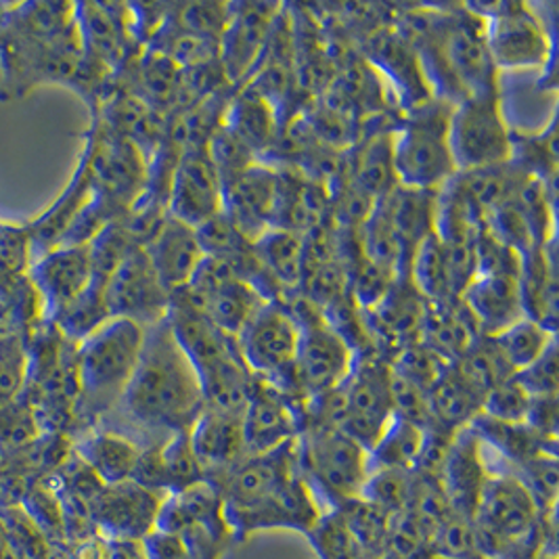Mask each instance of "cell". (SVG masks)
<instances>
[{
    "label": "cell",
    "instance_id": "obj_1",
    "mask_svg": "<svg viewBox=\"0 0 559 559\" xmlns=\"http://www.w3.org/2000/svg\"><path fill=\"white\" fill-rule=\"evenodd\" d=\"M200 378L178 346L166 319L145 328V342L139 365L128 382L118 415L136 432H187L204 411Z\"/></svg>",
    "mask_w": 559,
    "mask_h": 559
},
{
    "label": "cell",
    "instance_id": "obj_2",
    "mask_svg": "<svg viewBox=\"0 0 559 559\" xmlns=\"http://www.w3.org/2000/svg\"><path fill=\"white\" fill-rule=\"evenodd\" d=\"M166 321L189 356L207 408L243 413L254 376L237 348V337L218 330L182 292L170 296Z\"/></svg>",
    "mask_w": 559,
    "mask_h": 559
},
{
    "label": "cell",
    "instance_id": "obj_3",
    "mask_svg": "<svg viewBox=\"0 0 559 559\" xmlns=\"http://www.w3.org/2000/svg\"><path fill=\"white\" fill-rule=\"evenodd\" d=\"M143 342V325L128 319H109L102 330L78 344L80 399L72 440L95 428L107 413L118 407L139 365Z\"/></svg>",
    "mask_w": 559,
    "mask_h": 559
},
{
    "label": "cell",
    "instance_id": "obj_4",
    "mask_svg": "<svg viewBox=\"0 0 559 559\" xmlns=\"http://www.w3.org/2000/svg\"><path fill=\"white\" fill-rule=\"evenodd\" d=\"M453 103L430 99L405 114L394 128L392 157L401 187L440 191L457 175L449 143Z\"/></svg>",
    "mask_w": 559,
    "mask_h": 559
},
{
    "label": "cell",
    "instance_id": "obj_5",
    "mask_svg": "<svg viewBox=\"0 0 559 559\" xmlns=\"http://www.w3.org/2000/svg\"><path fill=\"white\" fill-rule=\"evenodd\" d=\"M298 472L323 511L360 497L369 451L337 428H306L296 440Z\"/></svg>",
    "mask_w": 559,
    "mask_h": 559
},
{
    "label": "cell",
    "instance_id": "obj_6",
    "mask_svg": "<svg viewBox=\"0 0 559 559\" xmlns=\"http://www.w3.org/2000/svg\"><path fill=\"white\" fill-rule=\"evenodd\" d=\"M486 22V40L499 74L503 70H549L556 66V27L547 26L534 4H476Z\"/></svg>",
    "mask_w": 559,
    "mask_h": 559
},
{
    "label": "cell",
    "instance_id": "obj_7",
    "mask_svg": "<svg viewBox=\"0 0 559 559\" xmlns=\"http://www.w3.org/2000/svg\"><path fill=\"white\" fill-rule=\"evenodd\" d=\"M511 130L503 114L501 93L455 103L449 120V143L457 173L508 164Z\"/></svg>",
    "mask_w": 559,
    "mask_h": 559
},
{
    "label": "cell",
    "instance_id": "obj_8",
    "mask_svg": "<svg viewBox=\"0 0 559 559\" xmlns=\"http://www.w3.org/2000/svg\"><path fill=\"white\" fill-rule=\"evenodd\" d=\"M302 330L289 310L280 302H264L252 321L237 335V348L250 373L277 385L292 399L298 396L292 383V367Z\"/></svg>",
    "mask_w": 559,
    "mask_h": 559
},
{
    "label": "cell",
    "instance_id": "obj_9",
    "mask_svg": "<svg viewBox=\"0 0 559 559\" xmlns=\"http://www.w3.org/2000/svg\"><path fill=\"white\" fill-rule=\"evenodd\" d=\"M91 191L118 218L147 189V157L134 143L91 124L84 132Z\"/></svg>",
    "mask_w": 559,
    "mask_h": 559
},
{
    "label": "cell",
    "instance_id": "obj_10",
    "mask_svg": "<svg viewBox=\"0 0 559 559\" xmlns=\"http://www.w3.org/2000/svg\"><path fill=\"white\" fill-rule=\"evenodd\" d=\"M340 413L335 428L367 451L392 421L390 362L380 356H356L350 376L337 388Z\"/></svg>",
    "mask_w": 559,
    "mask_h": 559
},
{
    "label": "cell",
    "instance_id": "obj_11",
    "mask_svg": "<svg viewBox=\"0 0 559 559\" xmlns=\"http://www.w3.org/2000/svg\"><path fill=\"white\" fill-rule=\"evenodd\" d=\"M280 2H233L229 22L218 40V66L233 91L254 76L277 26Z\"/></svg>",
    "mask_w": 559,
    "mask_h": 559
},
{
    "label": "cell",
    "instance_id": "obj_12",
    "mask_svg": "<svg viewBox=\"0 0 559 559\" xmlns=\"http://www.w3.org/2000/svg\"><path fill=\"white\" fill-rule=\"evenodd\" d=\"M105 302L111 319H128L143 328L166 319L170 294L162 285L143 248L132 250L107 277Z\"/></svg>",
    "mask_w": 559,
    "mask_h": 559
},
{
    "label": "cell",
    "instance_id": "obj_13",
    "mask_svg": "<svg viewBox=\"0 0 559 559\" xmlns=\"http://www.w3.org/2000/svg\"><path fill=\"white\" fill-rule=\"evenodd\" d=\"M355 362V350L337 331L331 330L328 321L308 325L300 335L292 367L294 390L305 401L331 392L350 376Z\"/></svg>",
    "mask_w": 559,
    "mask_h": 559
},
{
    "label": "cell",
    "instance_id": "obj_14",
    "mask_svg": "<svg viewBox=\"0 0 559 559\" xmlns=\"http://www.w3.org/2000/svg\"><path fill=\"white\" fill-rule=\"evenodd\" d=\"M223 178L205 147H193L178 155L168 187V216L191 229H200L223 214Z\"/></svg>",
    "mask_w": 559,
    "mask_h": 559
},
{
    "label": "cell",
    "instance_id": "obj_15",
    "mask_svg": "<svg viewBox=\"0 0 559 559\" xmlns=\"http://www.w3.org/2000/svg\"><path fill=\"white\" fill-rule=\"evenodd\" d=\"M358 47L360 57L392 86V97L403 114L433 99L419 55L392 24L358 40Z\"/></svg>",
    "mask_w": 559,
    "mask_h": 559
},
{
    "label": "cell",
    "instance_id": "obj_16",
    "mask_svg": "<svg viewBox=\"0 0 559 559\" xmlns=\"http://www.w3.org/2000/svg\"><path fill=\"white\" fill-rule=\"evenodd\" d=\"M305 401L292 399L277 385L254 378L246 408L241 413L248 455H262L296 440L302 428Z\"/></svg>",
    "mask_w": 559,
    "mask_h": 559
},
{
    "label": "cell",
    "instance_id": "obj_17",
    "mask_svg": "<svg viewBox=\"0 0 559 559\" xmlns=\"http://www.w3.org/2000/svg\"><path fill=\"white\" fill-rule=\"evenodd\" d=\"M76 26L84 52L102 61L114 74L143 51L134 34L130 4L78 2Z\"/></svg>",
    "mask_w": 559,
    "mask_h": 559
},
{
    "label": "cell",
    "instance_id": "obj_18",
    "mask_svg": "<svg viewBox=\"0 0 559 559\" xmlns=\"http://www.w3.org/2000/svg\"><path fill=\"white\" fill-rule=\"evenodd\" d=\"M164 499V495L132 480L103 486L88 511L91 524H95L107 540H143L155 531Z\"/></svg>",
    "mask_w": 559,
    "mask_h": 559
},
{
    "label": "cell",
    "instance_id": "obj_19",
    "mask_svg": "<svg viewBox=\"0 0 559 559\" xmlns=\"http://www.w3.org/2000/svg\"><path fill=\"white\" fill-rule=\"evenodd\" d=\"M277 189V168L266 162H255L239 177L225 182L223 214L235 229L254 243L260 235L275 225Z\"/></svg>",
    "mask_w": 559,
    "mask_h": 559
},
{
    "label": "cell",
    "instance_id": "obj_20",
    "mask_svg": "<svg viewBox=\"0 0 559 559\" xmlns=\"http://www.w3.org/2000/svg\"><path fill=\"white\" fill-rule=\"evenodd\" d=\"M27 280L45 302L47 319L76 300L93 281L88 246H57L32 260Z\"/></svg>",
    "mask_w": 559,
    "mask_h": 559
},
{
    "label": "cell",
    "instance_id": "obj_21",
    "mask_svg": "<svg viewBox=\"0 0 559 559\" xmlns=\"http://www.w3.org/2000/svg\"><path fill=\"white\" fill-rule=\"evenodd\" d=\"M488 476L490 467L484 455L483 442L469 428L459 430L438 474V483L451 511L474 520Z\"/></svg>",
    "mask_w": 559,
    "mask_h": 559
},
{
    "label": "cell",
    "instance_id": "obj_22",
    "mask_svg": "<svg viewBox=\"0 0 559 559\" xmlns=\"http://www.w3.org/2000/svg\"><path fill=\"white\" fill-rule=\"evenodd\" d=\"M189 440L207 483L221 480L248 455L241 413L204 407L189 428Z\"/></svg>",
    "mask_w": 559,
    "mask_h": 559
},
{
    "label": "cell",
    "instance_id": "obj_23",
    "mask_svg": "<svg viewBox=\"0 0 559 559\" xmlns=\"http://www.w3.org/2000/svg\"><path fill=\"white\" fill-rule=\"evenodd\" d=\"M558 239L522 255L518 275L524 317L558 333Z\"/></svg>",
    "mask_w": 559,
    "mask_h": 559
},
{
    "label": "cell",
    "instance_id": "obj_24",
    "mask_svg": "<svg viewBox=\"0 0 559 559\" xmlns=\"http://www.w3.org/2000/svg\"><path fill=\"white\" fill-rule=\"evenodd\" d=\"M145 252L170 296L187 287L205 255L195 229L178 223L173 216L166 218Z\"/></svg>",
    "mask_w": 559,
    "mask_h": 559
},
{
    "label": "cell",
    "instance_id": "obj_25",
    "mask_svg": "<svg viewBox=\"0 0 559 559\" xmlns=\"http://www.w3.org/2000/svg\"><path fill=\"white\" fill-rule=\"evenodd\" d=\"M72 451L105 486H111L132 480L143 444L127 433L95 426L78 433L72 440Z\"/></svg>",
    "mask_w": 559,
    "mask_h": 559
},
{
    "label": "cell",
    "instance_id": "obj_26",
    "mask_svg": "<svg viewBox=\"0 0 559 559\" xmlns=\"http://www.w3.org/2000/svg\"><path fill=\"white\" fill-rule=\"evenodd\" d=\"M459 300L467 308L483 335H495L524 317L515 277L476 275L461 292Z\"/></svg>",
    "mask_w": 559,
    "mask_h": 559
},
{
    "label": "cell",
    "instance_id": "obj_27",
    "mask_svg": "<svg viewBox=\"0 0 559 559\" xmlns=\"http://www.w3.org/2000/svg\"><path fill=\"white\" fill-rule=\"evenodd\" d=\"M91 193L93 191H91L88 155L82 150L76 170L70 178V182L66 185V189L59 193V198L40 216H36L34 221H27L34 258L47 254L52 248L61 246L66 233L76 221L80 210L88 204Z\"/></svg>",
    "mask_w": 559,
    "mask_h": 559
},
{
    "label": "cell",
    "instance_id": "obj_28",
    "mask_svg": "<svg viewBox=\"0 0 559 559\" xmlns=\"http://www.w3.org/2000/svg\"><path fill=\"white\" fill-rule=\"evenodd\" d=\"M223 127L233 132L248 150H252L262 162L280 136L281 116L273 103L252 88L241 86L227 102Z\"/></svg>",
    "mask_w": 559,
    "mask_h": 559
},
{
    "label": "cell",
    "instance_id": "obj_29",
    "mask_svg": "<svg viewBox=\"0 0 559 559\" xmlns=\"http://www.w3.org/2000/svg\"><path fill=\"white\" fill-rule=\"evenodd\" d=\"M478 335L483 333L459 298L436 305L428 302L419 342L447 362L459 360Z\"/></svg>",
    "mask_w": 559,
    "mask_h": 559
},
{
    "label": "cell",
    "instance_id": "obj_30",
    "mask_svg": "<svg viewBox=\"0 0 559 559\" xmlns=\"http://www.w3.org/2000/svg\"><path fill=\"white\" fill-rule=\"evenodd\" d=\"M436 204L438 191H419L401 185L390 195H385L382 202H378L390 227L401 239L408 262L417 246L433 233Z\"/></svg>",
    "mask_w": 559,
    "mask_h": 559
},
{
    "label": "cell",
    "instance_id": "obj_31",
    "mask_svg": "<svg viewBox=\"0 0 559 559\" xmlns=\"http://www.w3.org/2000/svg\"><path fill=\"white\" fill-rule=\"evenodd\" d=\"M432 426L447 432L467 428L483 411L484 394L451 362L428 392Z\"/></svg>",
    "mask_w": 559,
    "mask_h": 559
},
{
    "label": "cell",
    "instance_id": "obj_32",
    "mask_svg": "<svg viewBox=\"0 0 559 559\" xmlns=\"http://www.w3.org/2000/svg\"><path fill=\"white\" fill-rule=\"evenodd\" d=\"M509 164L524 177L558 185V111L551 114L549 124L538 132L511 130Z\"/></svg>",
    "mask_w": 559,
    "mask_h": 559
},
{
    "label": "cell",
    "instance_id": "obj_33",
    "mask_svg": "<svg viewBox=\"0 0 559 559\" xmlns=\"http://www.w3.org/2000/svg\"><path fill=\"white\" fill-rule=\"evenodd\" d=\"M264 302L269 300L262 298V294L250 281L233 280L212 296H207L204 302L193 305L198 306L218 330L225 331L230 337H237Z\"/></svg>",
    "mask_w": 559,
    "mask_h": 559
},
{
    "label": "cell",
    "instance_id": "obj_34",
    "mask_svg": "<svg viewBox=\"0 0 559 559\" xmlns=\"http://www.w3.org/2000/svg\"><path fill=\"white\" fill-rule=\"evenodd\" d=\"M426 442V428L392 417L378 442L369 449V469L415 472Z\"/></svg>",
    "mask_w": 559,
    "mask_h": 559
},
{
    "label": "cell",
    "instance_id": "obj_35",
    "mask_svg": "<svg viewBox=\"0 0 559 559\" xmlns=\"http://www.w3.org/2000/svg\"><path fill=\"white\" fill-rule=\"evenodd\" d=\"M407 277L413 287L430 302H444L451 298H457L451 287V277H449V266L444 258V248L440 239L432 233L426 237L417 250L411 255L408 262Z\"/></svg>",
    "mask_w": 559,
    "mask_h": 559
},
{
    "label": "cell",
    "instance_id": "obj_36",
    "mask_svg": "<svg viewBox=\"0 0 559 559\" xmlns=\"http://www.w3.org/2000/svg\"><path fill=\"white\" fill-rule=\"evenodd\" d=\"M109 319L111 314L105 302V281L93 277L91 285L78 296L76 300L63 306L49 321L55 323V328L61 331L70 342L80 344L95 331L102 330Z\"/></svg>",
    "mask_w": 559,
    "mask_h": 559
},
{
    "label": "cell",
    "instance_id": "obj_37",
    "mask_svg": "<svg viewBox=\"0 0 559 559\" xmlns=\"http://www.w3.org/2000/svg\"><path fill=\"white\" fill-rule=\"evenodd\" d=\"M453 365L483 394L515 376L513 367L490 335H478L474 344Z\"/></svg>",
    "mask_w": 559,
    "mask_h": 559
},
{
    "label": "cell",
    "instance_id": "obj_38",
    "mask_svg": "<svg viewBox=\"0 0 559 559\" xmlns=\"http://www.w3.org/2000/svg\"><path fill=\"white\" fill-rule=\"evenodd\" d=\"M515 205L522 212L533 235L534 248H543L556 237V185L526 178L515 195Z\"/></svg>",
    "mask_w": 559,
    "mask_h": 559
},
{
    "label": "cell",
    "instance_id": "obj_39",
    "mask_svg": "<svg viewBox=\"0 0 559 559\" xmlns=\"http://www.w3.org/2000/svg\"><path fill=\"white\" fill-rule=\"evenodd\" d=\"M157 451H159V465L164 474L166 495H175L189 486L204 483V469L191 449L189 430L166 436L164 440H159Z\"/></svg>",
    "mask_w": 559,
    "mask_h": 559
},
{
    "label": "cell",
    "instance_id": "obj_40",
    "mask_svg": "<svg viewBox=\"0 0 559 559\" xmlns=\"http://www.w3.org/2000/svg\"><path fill=\"white\" fill-rule=\"evenodd\" d=\"M490 337L497 342L513 371H520L543 355L558 340V333L545 330L528 317H522Z\"/></svg>",
    "mask_w": 559,
    "mask_h": 559
},
{
    "label": "cell",
    "instance_id": "obj_41",
    "mask_svg": "<svg viewBox=\"0 0 559 559\" xmlns=\"http://www.w3.org/2000/svg\"><path fill=\"white\" fill-rule=\"evenodd\" d=\"M415 472L401 469H369V476L362 484L360 499L382 509L390 518L403 513L413 503L415 492Z\"/></svg>",
    "mask_w": 559,
    "mask_h": 559
},
{
    "label": "cell",
    "instance_id": "obj_42",
    "mask_svg": "<svg viewBox=\"0 0 559 559\" xmlns=\"http://www.w3.org/2000/svg\"><path fill=\"white\" fill-rule=\"evenodd\" d=\"M335 511L342 515V520L346 522L350 533L355 534V538L367 558L382 556L385 551V543H388L390 522H392V518L388 513H383L382 509L367 503L360 497L340 506Z\"/></svg>",
    "mask_w": 559,
    "mask_h": 559
},
{
    "label": "cell",
    "instance_id": "obj_43",
    "mask_svg": "<svg viewBox=\"0 0 559 559\" xmlns=\"http://www.w3.org/2000/svg\"><path fill=\"white\" fill-rule=\"evenodd\" d=\"M317 559H367L342 515L331 509L305 534Z\"/></svg>",
    "mask_w": 559,
    "mask_h": 559
},
{
    "label": "cell",
    "instance_id": "obj_44",
    "mask_svg": "<svg viewBox=\"0 0 559 559\" xmlns=\"http://www.w3.org/2000/svg\"><path fill=\"white\" fill-rule=\"evenodd\" d=\"M230 4L223 2H187L170 4V20L182 32L204 38L210 43L221 40L227 22H229Z\"/></svg>",
    "mask_w": 559,
    "mask_h": 559
},
{
    "label": "cell",
    "instance_id": "obj_45",
    "mask_svg": "<svg viewBox=\"0 0 559 559\" xmlns=\"http://www.w3.org/2000/svg\"><path fill=\"white\" fill-rule=\"evenodd\" d=\"M432 556L483 559L480 536L474 520L463 518L455 511L440 518L433 528Z\"/></svg>",
    "mask_w": 559,
    "mask_h": 559
},
{
    "label": "cell",
    "instance_id": "obj_46",
    "mask_svg": "<svg viewBox=\"0 0 559 559\" xmlns=\"http://www.w3.org/2000/svg\"><path fill=\"white\" fill-rule=\"evenodd\" d=\"M40 436L38 419L24 396L0 405V457L24 451Z\"/></svg>",
    "mask_w": 559,
    "mask_h": 559
},
{
    "label": "cell",
    "instance_id": "obj_47",
    "mask_svg": "<svg viewBox=\"0 0 559 559\" xmlns=\"http://www.w3.org/2000/svg\"><path fill=\"white\" fill-rule=\"evenodd\" d=\"M449 365L451 362H447L442 356L436 355L421 342L407 344L390 360V369L396 376L405 378L407 382L415 383L428 392L433 383L440 380V376L449 369Z\"/></svg>",
    "mask_w": 559,
    "mask_h": 559
},
{
    "label": "cell",
    "instance_id": "obj_48",
    "mask_svg": "<svg viewBox=\"0 0 559 559\" xmlns=\"http://www.w3.org/2000/svg\"><path fill=\"white\" fill-rule=\"evenodd\" d=\"M205 152L210 155L214 168L223 178V185L230 178L239 177L243 170L260 162L252 150H248L233 132L221 124V128L205 143Z\"/></svg>",
    "mask_w": 559,
    "mask_h": 559
},
{
    "label": "cell",
    "instance_id": "obj_49",
    "mask_svg": "<svg viewBox=\"0 0 559 559\" xmlns=\"http://www.w3.org/2000/svg\"><path fill=\"white\" fill-rule=\"evenodd\" d=\"M474 258L476 275H499L518 280L522 269V254L511 250L486 227L478 233L474 241Z\"/></svg>",
    "mask_w": 559,
    "mask_h": 559
},
{
    "label": "cell",
    "instance_id": "obj_50",
    "mask_svg": "<svg viewBox=\"0 0 559 559\" xmlns=\"http://www.w3.org/2000/svg\"><path fill=\"white\" fill-rule=\"evenodd\" d=\"M26 382V340L20 335L0 340V405L20 399Z\"/></svg>",
    "mask_w": 559,
    "mask_h": 559
},
{
    "label": "cell",
    "instance_id": "obj_51",
    "mask_svg": "<svg viewBox=\"0 0 559 559\" xmlns=\"http://www.w3.org/2000/svg\"><path fill=\"white\" fill-rule=\"evenodd\" d=\"M528 407H531V396L511 378L508 382L499 383L484 394L480 413L495 421L524 424Z\"/></svg>",
    "mask_w": 559,
    "mask_h": 559
},
{
    "label": "cell",
    "instance_id": "obj_52",
    "mask_svg": "<svg viewBox=\"0 0 559 559\" xmlns=\"http://www.w3.org/2000/svg\"><path fill=\"white\" fill-rule=\"evenodd\" d=\"M390 399H392L394 417H401L419 428L432 426L428 390L407 382L405 378L396 376L392 369H390Z\"/></svg>",
    "mask_w": 559,
    "mask_h": 559
},
{
    "label": "cell",
    "instance_id": "obj_53",
    "mask_svg": "<svg viewBox=\"0 0 559 559\" xmlns=\"http://www.w3.org/2000/svg\"><path fill=\"white\" fill-rule=\"evenodd\" d=\"M32 237L27 223L0 221V269L11 277H24L32 264Z\"/></svg>",
    "mask_w": 559,
    "mask_h": 559
},
{
    "label": "cell",
    "instance_id": "obj_54",
    "mask_svg": "<svg viewBox=\"0 0 559 559\" xmlns=\"http://www.w3.org/2000/svg\"><path fill=\"white\" fill-rule=\"evenodd\" d=\"M513 380L526 390L531 399L558 396V340L531 365L515 371Z\"/></svg>",
    "mask_w": 559,
    "mask_h": 559
},
{
    "label": "cell",
    "instance_id": "obj_55",
    "mask_svg": "<svg viewBox=\"0 0 559 559\" xmlns=\"http://www.w3.org/2000/svg\"><path fill=\"white\" fill-rule=\"evenodd\" d=\"M558 396L531 399V407H528L524 424L536 436H540L549 442H558Z\"/></svg>",
    "mask_w": 559,
    "mask_h": 559
},
{
    "label": "cell",
    "instance_id": "obj_56",
    "mask_svg": "<svg viewBox=\"0 0 559 559\" xmlns=\"http://www.w3.org/2000/svg\"><path fill=\"white\" fill-rule=\"evenodd\" d=\"M145 559H189V547L182 536L164 531H152L141 540Z\"/></svg>",
    "mask_w": 559,
    "mask_h": 559
},
{
    "label": "cell",
    "instance_id": "obj_57",
    "mask_svg": "<svg viewBox=\"0 0 559 559\" xmlns=\"http://www.w3.org/2000/svg\"><path fill=\"white\" fill-rule=\"evenodd\" d=\"M428 559H476V558H449V556H430Z\"/></svg>",
    "mask_w": 559,
    "mask_h": 559
}]
</instances>
